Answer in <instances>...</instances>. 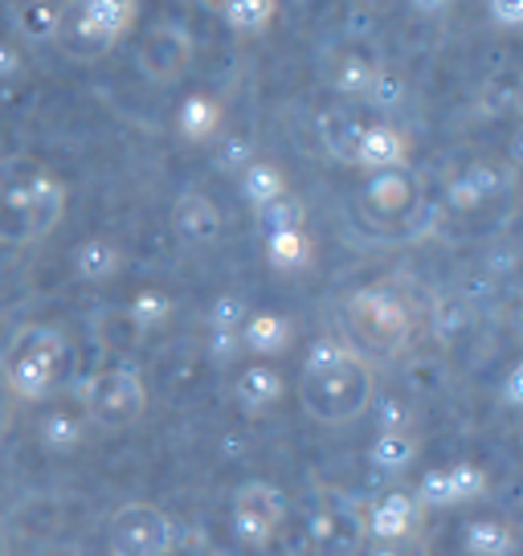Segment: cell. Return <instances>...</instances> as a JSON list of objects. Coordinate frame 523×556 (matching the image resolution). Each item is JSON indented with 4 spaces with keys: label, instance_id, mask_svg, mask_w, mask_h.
<instances>
[{
    "label": "cell",
    "instance_id": "obj_41",
    "mask_svg": "<svg viewBox=\"0 0 523 556\" xmlns=\"http://www.w3.org/2000/svg\"><path fill=\"white\" fill-rule=\"evenodd\" d=\"M520 368H511V372H507V405H520Z\"/></svg>",
    "mask_w": 523,
    "mask_h": 556
},
{
    "label": "cell",
    "instance_id": "obj_1",
    "mask_svg": "<svg viewBox=\"0 0 523 556\" xmlns=\"http://www.w3.org/2000/svg\"><path fill=\"white\" fill-rule=\"evenodd\" d=\"M377 397V381L368 361L344 340H319L307 352L303 381H298V401L315 421L344 426L368 414V405Z\"/></svg>",
    "mask_w": 523,
    "mask_h": 556
},
{
    "label": "cell",
    "instance_id": "obj_22",
    "mask_svg": "<svg viewBox=\"0 0 523 556\" xmlns=\"http://www.w3.org/2000/svg\"><path fill=\"white\" fill-rule=\"evenodd\" d=\"M176 123H180V136L184 139L205 143V139H213L217 131H221V103L209 99V94H189V99L180 103Z\"/></svg>",
    "mask_w": 523,
    "mask_h": 556
},
{
    "label": "cell",
    "instance_id": "obj_38",
    "mask_svg": "<svg viewBox=\"0 0 523 556\" xmlns=\"http://www.w3.org/2000/svg\"><path fill=\"white\" fill-rule=\"evenodd\" d=\"M209 352L217 356V361H229V356H238V352H242V340H238V331L213 328V336H209Z\"/></svg>",
    "mask_w": 523,
    "mask_h": 556
},
{
    "label": "cell",
    "instance_id": "obj_30",
    "mask_svg": "<svg viewBox=\"0 0 523 556\" xmlns=\"http://www.w3.org/2000/svg\"><path fill=\"white\" fill-rule=\"evenodd\" d=\"M173 315V299L164 295V291H140V295L127 303V319H131V328H160L164 319Z\"/></svg>",
    "mask_w": 523,
    "mask_h": 556
},
{
    "label": "cell",
    "instance_id": "obj_8",
    "mask_svg": "<svg viewBox=\"0 0 523 556\" xmlns=\"http://www.w3.org/2000/svg\"><path fill=\"white\" fill-rule=\"evenodd\" d=\"M487 491V470L474 467V463H442V467H430L421 475L418 491L413 500L421 504V511L430 507H458V504H471Z\"/></svg>",
    "mask_w": 523,
    "mask_h": 556
},
{
    "label": "cell",
    "instance_id": "obj_18",
    "mask_svg": "<svg viewBox=\"0 0 523 556\" xmlns=\"http://www.w3.org/2000/svg\"><path fill=\"white\" fill-rule=\"evenodd\" d=\"M499 185H503L499 168H490V164H471L467 173H458L450 185H446V205L458 208V213H471V208L483 205Z\"/></svg>",
    "mask_w": 523,
    "mask_h": 556
},
{
    "label": "cell",
    "instance_id": "obj_32",
    "mask_svg": "<svg viewBox=\"0 0 523 556\" xmlns=\"http://www.w3.org/2000/svg\"><path fill=\"white\" fill-rule=\"evenodd\" d=\"M365 99L377 106V111H393V106L405 99L401 74H393V70H377V74H372V83H368V90H365Z\"/></svg>",
    "mask_w": 523,
    "mask_h": 556
},
{
    "label": "cell",
    "instance_id": "obj_29",
    "mask_svg": "<svg viewBox=\"0 0 523 556\" xmlns=\"http://www.w3.org/2000/svg\"><path fill=\"white\" fill-rule=\"evenodd\" d=\"M58 41H62V50L71 53V58H78V62H94V58H103V53L111 50V46H103V41L78 21V13H62Z\"/></svg>",
    "mask_w": 523,
    "mask_h": 556
},
{
    "label": "cell",
    "instance_id": "obj_25",
    "mask_svg": "<svg viewBox=\"0 0 523 556\" xmlns=\"http://www.w3.org/2000/svg\"><path fill=\"white\" fill-rule=\"evenodd\" d=\"M242 192L245 201L254 208L270 205V201H279L282 192H286V176H282L279 164H270V160H254L250 168L242 173Z\"/></svg>",
    "mask_w": 523,
    "mask_h": 556
},
{
    "label": "cell",
    "instance_id": "obj_28",
    "mask_svg": "<svg viewBox=\"0 0 523 556\" xmlns=\"http://www.w3.org/2000/svg\"><path fill=\"white\" fill-rule=\"evenodd\" d=\"M372 74H377V66L368 62L365 53H340L332 62V70H328V83H332V90H340V94H365L368 83H372Z\"/></svg>",
    "mask_w": 523,
    "mask_h": 556
},
{
    "label": "cell",
    "instance_id": "obj_6",
    "mask_svg": "<svg viewBox=\"0 0 523 556\" xmlns=\"http://www.w3.org/2000/svg\"><path fill=\"white\" fill-rule=\"evenodd\" d=\"M111 553L119 556H168L173 520L152 504H127L111 520Z\"/></svg>",
    "mask_w": 523,
    "mask_h": 556
},
{
    "label": "cell",
    "instance_id": "obj_31",
    "mask_svg": "<svg viewBox=\"0 0 523 556\" xmlns=\"http://www.w3.org/2000/svg\"><path fill=\"white\" fill-rule=\"evenodd\" d=\"M258 222L266 233H275V229H303V201L291 197V192H282L279 201L258 208Z\"/></svg>",
    "mask_w": 523,
    "mask_h": 556
},
{
    "label": "cell",
    "instance_id": "obj_42",
    "mask_svg": "<svg viewBox=\"0 0 523 556\" xmlns=\"http://www.w3.org/2000/svg\"><path fill=\"white\" fill-rule=\"evenodd\" d=\"M201 4H205V9H213V13H221V9H226V0H201Z\"/></svg>",
    "mask_w": 523,
    "mask_h": 556
},
{
    "label": "cell",
    "instance_id": "obj_4",
    "mask_svg": "<svg viewBox=\"0 0 523 556\" xmlns=\"http://www.w3.org/2000/svg\"><path fill=\"white\" fill-rule=\"evenodd\" d=\"M148 409V389L136 368H106L87 389V421H94L106 434H119L136 426Z\"/></svg>",
    "mask_w": 523,
    "mask_h": 556
},
{
    "label": "cell",
    "instance_id": "obj_10",
    "mask_svg": "<svg viewBox=\"0 0 523 556\" xmlns=\"http://www.w3.org/2000/svg\"><path fill=\"white\" fill-rule=\"evenodd\" d=\"M192 62V37L184 25H156L152 34L140 41V70L160 83V87H168L176 83Z\"/></svg>",
    "mask_w": 523,
    "mask_h": 556
},
{
    "label": "cell",
    "instance_id": "obj_9",
    "mask_svg": "<svg viewBox=\"0 0 523 556\" xmlns=\"http://www.w3.org/2000/svg\"><path fill=\"white\" fill-rule=\"evenodd\" d=\"M418 523H421V504L413 500V491H381L372 504L360 507L365 540L405 544V540H413Z\"/></svg>",
    "mask_w": 523,
    "mask_h": 556
},
{
    "label": "cell",
    "instance_id": "obj_5",
    "mask_svg": "<svg viewBox=\"0 0 523 556\" xmlns=\"http://www.w3.org/2000/svg\"><path fill=\"white\" fill-rule=\"evenodd\" d=\"M365 544V528H360V507L340 500V495H323L307 516V548L311 556H356Z\"/></svg>",
    "mask_w": 523,
    "mask_h": 556
},
{
    "label": "cell",
    "instance_id": "obj_33",
    "mask_svg": "<svg viewBox=\"0 0 523 556\" xmlns=\"http://www.w3.org/2000/svg\"><path fill=\"white\" fill-rule=\"evenodd\" d=\"M254 143L245 136H229V139H221V148H217V168L221 173H245L250 164H254Z\"/></svg>",
    "mask_w": 523,
    "mask_h": 556
},
{
    "label": "cell",
    "instance_id": "obj_15",
    "mask_svg": "<svg viewBox=\"0 0 523 556\" xmlns=\"http://www.w3.org/2000/svg\"><path fill=\"white\" fill-rule=\"evenodd\" d=\"M136 9H140L136 0H78L74 13H78V21H82L103 46H115V41L131 29Z\"/></svg>",
    "mask_w": 523,
    "mask_h": 556
},
{
    "label": "cell",
    "instance_id": "obj_3",
    "mask_svg": "<svg viewBox=\"0 0 523 556\" xmlns=\"http://www.w3.org/2000/svg\"><path fill=\"white\" fill-rule=\"evenodd\" d=\"M62 356H66V340L62 331L46 328H25L9 348V361H4V377L13 384V393L25 401H41L58 381V368H62Z\"/></svg>",
    "mask_w": 523,
    "mask_h": 556
},
{
    "label": "cell",
    "instance_id": "obj_35",
    "mask_svg": "<svg viewBox=\"0 0 523 556\" xmlns=\"http://www.w3.org/2000/svg\"><path fill=\"white\" fill-rule=\"evenodd\" d=\"M487 9H490V21L503 25V29L523 25V0H487Z\"/></svg>",
    "mask_w": 523,
    "mask_h": 556
},
{
    "label": "cell",
    "instance_id": "obj_19",
    "mask_svg": "<svg viewBox=\"0 0 523 556\" xmlns=\"http://www.w3.org/2000/svg\"><path fill=\"white\" fill-rule=\"evenodd\" d=\"M62 4L53 0H21L13 9V29H17L25 41L34 46H46V41H58V29H62Z\"/></svg>",
    "mask_w": 523,
    "mask_h": 556
},
{
    "label": "cell",
    "instance_id": "obj_2",
    "mask_svg": "<svg viewBox=\"0 0 523 556\" xmlns=\"http://www.w3.org/2000/svg\"><path fill=\"white\" fill-rule=\"evenodd\" d=\"M348 331L356 340V352L365 348L372 356H397L413 336V319L393 291L365 287L348 299Z\"/></svg>",
    "mask_w": 523,
    "mask_h": 556
},
{
    "label": "cell",
    "instance_id": "obj_11",
    "mask_svg": "<svg viewBox=\"0 0 523 556\" xmlns=\"http://www.w3.org/2000/svg\"><path fill=\"white\" fill-rule=\"evenodd\" d=\"M360 205H365L368 217L397 222V217L413 213V205H418V180L409 176V168H384V173H368L365 192H360Z\"/></svg>",
    "mask_w": 523,
    "mask_h": 556
},
{
    "label": "cell",
    "instance_id": "obj_12",
    "mask_svg": "<svg viewBox=\"0 0 523 556\" xmlns=\"http://www.w3.org/2000/svg\"><path fill=\"white\" fill-rule=\"evenodd\" d=\"M173 226L189 245H213L221 238V208L205 192H180L173 205Z\"/></svg>",
    "mask_w": 523,
    "mask_h": 556
},
{
    "label": "cell",
    "instance_id": "obj_13",
    "mask_svg": "<svg viewBox=\"0 0 523 556\" xmlns=\"http://www.w3.org/2000/svg\"><path fill=\"white\" fill-rule=\"evenodd\" d=\"M405 164H409V139L393 123H368L356 148V168L384 173V168H405Z\"/></svg>",
    "mask_w": 523,
    "mask_h": 556
},
{
    "label": "cell",
    "instance_id": "obj_37",
    "mask_svg": "<svg viewBox=\"0 0 523 556\" xmlns=\"http://www.w3.org/2000/svg\"><path fill=\"white\" fill-rule=\"evenodd\" d=\"M356 556H421V553L413 548V540H405V544H384V540H365V544L356 548Z\"/></svg>",
    "mask_w": 523,
    "mask_h": 556
},
{
    "label": "cell",
    "instance_id": "obj_20",
    "mask_svg": "<svg viewBox=\"0 0 523 556\" xmlns=\"http://www.w3.org/2000/svg\"><path fill=\"white\" fill-rule=\"evenodd\" d=\"M119 245L106 242V238H87V242L74 245V275L82 278V282H106V278L119 275Z\"/></svg>",
    "mask_w": 523,
    "mask_h": 556
},
{
    "label": "cell",
    "instance_id": "obj_43",
    "mask_svg": "<svg viewBox=\"0 0 523 556\" xmlns=\"http://www.w3.org/2000/svg\"><path fill=\"white\" fill-rule=\"evenodd\" d=\"M106 556H119V553H106Z\"/></svg>",
    "mask_w": 523,
    "mask_h": 556
},
{
    "label": "cell",
    "instance_id": "obj_26",
    "mask_svg": "<svg viewBox=\"0 0 523 556\" xmlns=\"http://www.w3.org/2000/svg\"><path fill=\"white\" fill-rule=\"evenodd\" d=\"M41 442L46 446H53V451H71V446H78L82 442V434H87V417L74 414V409H50V414L41 417Z\"/></svg>",
    "mask_w": 523,
    "mask_h": 556
},
{
    "label": "cell",
    "instance_id": "obj_16",
    "mask_svg": "<svg viewBox=\"0 0 523 556\" xmlns=\"http://www.w3.org/2000/svg\"><path fill=\"white\" fill-rule=\"evenodd\" d=\"M291 319L282 312H250L245 324L238 328V340H242L245 352L254 356H279L282 348L291 344Z\"/></svg>",
    "mask_w": 523,
    "mask_h": 556
},
{
    "label": "cell",
    "instance_id": "obj_34",
    "mask_svg": "<svg viewBox=\"0 0 523 556\" xmlns=\"http://www.w3.org/2000/svg\"><path fill=\"white\" fill-rule=\"evenodd\" d=\"M245 315H250V307H245L242 295H217L209 307V328L238 331L245 324Z\"/></svg>",
    "mask_w": 523,
    "mask_h": 556
},
{
    "label": "cell",
    "instance_id": "obj_23",
    "mask_svg": "<svg viewBox=\"0 0 523 556\" xmlns=\"http://www.w3.org/2000/svg\"><path fill=\"white\" fill-rule=\"evenodd\" d=\"M462 544H467L471 556H507L511 544H515V532H511L503 520L483 516V520H471L462 528Z\"/></svg>",
    "mask_w": 523,
    "mask_h": 556
},
{
    "label": "cell",
    "instance_id": "obj_27",
    "mask_svg": "<svg viewBox=\"0 0 523 556\" xmlns=\"http://www.w3.org/2000/svg\"><path fill=\"white\" fill-rule=\"evenodd\" d=\"M279 13V0H226L221 17H226L229 29L238 34H262Z\"/></svg>",
    "mask_w": 523,
    "mask_h": 556
},
{
    "label": "cell",
    "instance_id": "obj_21",
    "mask_svg": "<svg viewBox=\"0 0 523 556\" xmlns=\"http://www.w3.org/2000/svg\"><path fill=\"white\" fill-rule=\"evenodd\" d=\"M365 127L368 123L348 115V111H328V115L319 119V136H323V148H328L340 164H356V148H360Z\"/></svg>",
    "mask_w": 523,
    "mask_h": 556
},
{
    "label": "cell",
    "instance_id": "obj_40",
    "mask_svg": "<svg viewBox=\"0 0 523 556\" xmlns=\"http://www.w3.org/2000/svg\"><path fill=\"white\" fill-rule=\"evenodd\" d=\"M450 9V0H413V13H421V17H442Z\"/></svg>",
    "mask_w": 523,
    "mask_h": 556
},
{
    "label": "cell",
    "instance_id": "obj_17",
    "mask_svg": "<svg viewBox=\"0 0 523 556\" xmlns=\"http://www.w3.org/2000/svg\"><path fill=\"white\" fill-rule=\"evenodd\" d=\"M418 463V438L409 430H377V438L368 442V467H377L381 475H401Z\"/></svg>",
    "mask_w": 523,
    "mask_h": 556
},
{
    "label": "cell",
    "instance_id": "obj_24",
    "mask_svg": "<svg viewBox=\"0 0 523 556\" xmlns=\"http://www.w3.org/2000/svg\"><path fill=\"white\" fill-rule=\"evenodd\" d=\"M266 258L279 270H303L311 262V238L303 229H275L266 233Z\"/></svg>",
    "mask_w": 523,
    "mask_h": 556
},
{
    "label": "cell",
    "instance_id": "obj_7",
    "mask_svg": "<svg viewBox=\"0 0 523 556\" xmlns=\"http://www.w3.org/2000/svg\"><path fill=\"white\" fill-rule=\"evenodd\" d=\"M286 523V500L270 483H245L238 486L233 495V507H229V528L242 544H270L275 532Z\"/></svg>",
    "mask_w": 523,
    "mask_h": 556
},
{
    "label": "cell",
    "instance_id": "obj_14",
    "mask_svg": "<svg viewBox=\"0 0 523 556\" xmlns=\"http://www.w3.org/2000/svg\"><path fill=\"white\" fill-rule=\"evenodd\" d=\"M282 393H286V377L266 361L238 368V377H233V397L242 409H270L275 401H282Z\"/></svg>",
    "mask_w": 523,
    "mask_h": 556
},
{
    "label": "cell",
    "instance_id": "obj_36",
    "mask_svg": "<svg viewBox=\"0 0 523 556\" xmlns=\"http://www.w3.org/2000/svg\"><path fill=\"white\" fill-rule=\"evenodd\" d=\"M377 421H381V430H409V409H405V401H397V397L381 401Z\"/></svg>",
    "mask_w": 523,
    "mask_h": 556
},
{
    "label": "cell",
    "instance_id": "obj_39",
    "mask_svg": "<svg viewBox=\"0 0 523 556\" xmlns=\"http://www.w3.org/2000/svg\"><path fill=\"white\" fill-rule=\"evenodd\" d=\"M21 70H25V53H21L13 41H0V83L17 78Z\"/></svg>",
    "mask_w": 523,
    "mask_h": 556
}]
</instances>
